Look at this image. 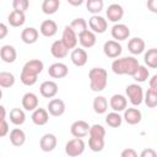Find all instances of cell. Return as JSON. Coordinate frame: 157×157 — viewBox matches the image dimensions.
<instances>
[{
	"instance_id": "cell-14",
	"label": "cell",
	"mask_w": 157,
	"mask_h": 157,
	"mask_svg": "<svg viewBox=\"0 0 157 157\" xmlns=\"http://www.w3.org/2000/svg\"><path fill=\"white\" fill-rule=\"evenodd\" d=\"M105 15H107V17L110 22H118L124 16V9L119 4H112V5L108 6V9L105 11Z\"/></svg>"
},
{
	"instance_id": "cell-20",
	"label": "cell",
	"mask_w": 157,
	"mask_h": 157,
	"mask_svg": "<svg viewBox=\"0 0 157 157\" xmlns=\"http://www.w3.org/2000/svg\"><path fill=\"white\" fill-rule=\"evenodd\" d=\"M126 104H128V101L123 94H113L110 97L109 105L113 109V112L119 113V112L125 110L126 109Z\"/></svg>"
},
{
	"instance_id": "cell-29",
	"label": "cell",
	"mask_w": 157,
	"mask_h": 157,
	"mask_svg": "<svg viewBox=\"0 0 157 157\" xmlns=\"http://www.w3.org/2000/svg\"><path fill=\"white\" fill-rule=\"evenodd\" d=\"M26 120V114L21 108H12L10 110V121L13 125H22Z\"/></svg>"
},
{
	"instance_id": "cell-24",
	"label": "cell",
	"mask_w": 157,
	"mask_h": 157,
	"mask_svg": "<svg viewBox=\"0 0 157 157\" xmlns=\"http://www.w3.org/2000/svg\"><path fill=\"white\" fill-rule=\"evenodd\" d=\"M0 56H1V60L5 61V63H13L17 58V53H16V49L12 47V45H9V44H5L1 47L0 49Z\"/></svg>"
},
{
	"instance_id": "cell-35",
	"label": "cell",
	"mask_w": 157,
	"mask_h": 157,
	"mask_svg": "<svg viewBox=\"0 0 157 157\" xmlns=\"http://www.w3.org/2000/svg\"><path fill=\"white\" fill-rule=\"evenodd\" d=\"M88 147L93 152H101L104 148V137L90 136V139H88Z\"/></svg>"
},
{
	"instance_id": "cell-32",
	"label": "cell",
	"mask_w": 157,
	"mask_h": 157,
	"mask_svg": "<svg viewBox=\"0 0 157 157\" xmlns=\"http://www.w3.org/2000/svg\"><path fill=\"white\" fill-rule=\"evenodd\" d=\"M145 64L148 67L157 69V48H151L145 53Z\"/></svg>"
},
{
	"instance_id": "cell-16",
	"label": "cell",
	"mask_w": 157,
	"mask_h": 157,
	"mask_svg": "<svg viewBox=\"0 0 157 157\" xmlns=\"http://www.w3.org/2000/svg\"><path fill=\"white\" fill-rule=\"evenodd\" d=\"M43 69H44L43 61H40L39 59H32V60L27 61V63L23 65L22 71L28 72V74H31V75L38 76V74H40V72L43 71Z\"/></svg>"
},
{
	"instance_id": "cell-17",
	"label": "cell",
	"mask_w": 157,
	"mask_h": 157,
	"mask_svg": "<svg viewBox=\"0 0 157 157\" xmlns=\"http://www.w3.org/2000/svg\"><path fill=\"white\" fill-rule=\"evenodd\" d=\"M22 107L25 110L34 112L38 108V97L33 92H27L22 97Z\"/></svg>"
},
{
	"instance_id": "cell-18",
	"label": "cell",
	"mask_w": 157,
	"mask_h": 157,
	"mask_svg": "<svg viewBox=\"0 0 157 157\" xmlns=\"http://www.w3.org/2000/svg\"><path fill=\"white\" fill-rule=\"evenodd\" d=\"M123 118L129 125H136L141 121L142 114L137 108H128V109L124 110V117Z\"/></svg>"
},
{
	"instance_id": "cell-33",
	"label": "cell",
	"mask_w": 157,
	"mask_h": 157,
	"mask_svg": "<svg viewBox=\"0 0 157 157\" xmlns=\"http://www.w3.org/2000/svg\"><path fill=\"white\" fill-rule=\"evenodd\" d=\"M105 123L110 128H119L123 123V117L117 112H110L105 117Z\"/></svg>"
},
{
	"instance_id": "cell-9",
	"label": "cell",
	"mask_w": 157,
	"mask_h": 157,
	"mask_svg": "<svg viewBox=\"0 0 157 157\" xmlns=\"http://www.w3.org/2000/svg\"><path fill=\"white\" fill-rule=\"evenodd\" d=\"M110 34L112 37L114 38V40H125L129 38L130 36V29L124 23H115L113 27H112V31H110Z\"/></svg>"
},
{
	"instance_id": "cell-11",
	"label": "cell",
	"mask_w": 157,
	"mask_h": 157,
	"mask_svg": "<svg viewBox=\"0 0 157 157\" xmlns=\"http://www.w3.org/2000/svg\"><path fill=\"white\" fill-rule=\"evenodd\" d=\"M70 59H71V61H72V64L75 66L80 67V66L86 65V63L88 60V55H87V52L83 48H75L71 52Z\"/></svg>"
},
{
	"instance_id": "cell-23",
	"label": "cell",
	"mask_w": 157,
	"mask_h": 157,
	"mask_svg": "<svg viewBox=\"0 0 157 157\" xmlns=\"http://www.w3.org/2000/svg\"><path fill=\"white\" fill-rule=\"evenodd\" d=\"M128 49L131 54L139 55L145 50V40L140 37H134L128 42Z\"/></svg>"
},
{
	"instance_id": "cell-10",
	"label": "cell",
	"mask_w": 157,
	"mask_h": 157,
	"mask_svg": "<svg viewBox=\"0 0 157 157\" xmlns=\"http://www.w3.org/2000/svg\"><path fill=\"white\" fill-rule=\"evenodd\" d=\"M47 110L53 117H60L65 113V103L60 98H53L47 105Z\"/></svg>"
},
{
	"instance_id": "cell-5",
	"label": "cell",
	"mask_w": 157,
	"mask_h": 157,
	"mask_svg": "<svg viewBox=\"0 0 157 157\" xmlns=\"http://www.w3.org/2000/svg\"><path fill=\"white\" fill-rule=\"evenodd\" d=\"M61 42L65 44V47L67 49H75L78 42V36L74 32V29L69 26H65L64 31H63V36H61Z\"/></svg>"
},
{
	"instance_id": "cell-47",
	"label": "cell",
	"mask_w": 157,
	"mask_h": 157,
	"mask_svg": "<svg viewBox=\"0 0 157 157\" xmlns=\"http://www.w3.org/2000/svg\"><path fill=\"white\" fill-rule=\"evenodd\" d=\"M7 27H6V25L5 23H0V39H2V38H5L6 37V34H7Z\"/></svg>"
},
{
	"instance_id": "cell-36",
	"label": "cell",
	"mask_w": 157,
	"mask_h": 157,
	"mask_svg": "<svg viewBox=\"0 0 157 157\" xmlns=\"http://www.w3.org/2000/svg\"><path fill=\"white\" fill-rule=\"evenodd\" d=\"M70 27H71V28L74 29V32L78 36V34H81L82 32H85V31L87 29V22H86L85 18L78 17V18H75V20L71 21Z\"/></svg>"
},
{
	"instance_id": "cell-40",
	"label": "cell",
	"mask_w": 157,
	"mask_h": 157,
	"mask_svg": "<svg viewBox=\"0 0 157 157\" xmlns=\"http://www.w3.org/2000/svg\"><path fill=\"white\" fill-rule=\"evenodd\" d=\"M37 77H38V76H36V75H31V74H28V72L22 71V72H21V76H20V80H21V82H22L25 86H33V85L37 82Z\"/></svg>"
},
{
	"instance_id": "cell-30",
	"label": "cell",
	"mask_w": 157,
	"mask_h": 157,
	"mask_svg": "<svg viewBox=\"0 0 157 157\" xmlns=\"http://www.w3.org/2000/svg\"><path fill=\"white\" fill-rule=\"evenodd\" d=\"M108 109V101L103 96H97L93 99V110L97 114H104Z\"/></svg>"
},
{
	"instance_id": "cell-39",
	"label": "cell",
	"mask_w": 157,
	"mask_h": 157,
	"mask_svg": "<svg viewBox=\"0 0 157 157\" xmlns=\"http://www.w3.org/2000/svg\"><path fill=\"white\" fill-rule=\"evenodd\" d=\"M103 1L102 0H87L86 2V7L88 10V12L96 15L98 12H101L103 10Z\"/></svg>"
},
{
	"instance_id": "cell-25",
	"label": "cell",
	"mask_w": 157,
	"mask_h": 157,
	"mask_svg": "<svg viewBox=\"0 0 157 157\" xmlns=\"http://www.w3.org/2000/svg\"><path fill=\"white\" fill-rule=\"evenodd\" d=\"M38 36H39L38 29H36L34 27H27V28L22 29V32H21V39L26 44L36 43L38 39Z\"/></svg>"
},
{
	"instance_id": "cell-13",
	"label": "cell",
	"mask_w": 157,
	"mask_h": 157,
	"mask_svg": "<svg viewBox=\"0 0 157 157\" xmlns=\"http://www.w3.org/2000/svg\"><path fill=\"white\" fill-rule=\"evenodd\" d=\"M56 136L54 134H44L39 140V147L44 152H50L56 147Z\"/></svg>"
},
{
	"instance_id": "cell-8",
	"label": "cell",
	"mask_w": 157,
	"mask_h": 157,
	"mask_svg": "<svg viewBox=\"0 0 157 157\" xmlns=\"http://www.w3.org/2000/svg\"><path fill=\"white\" fill-rule=\"evenodd\" d=\"M88 26L93 33H104L107 31L108 23H107V20L104 17L98 16V15H93L88 20Z\"/></svg>"
},
{
	"instance_id": "cell-6",
	"label": "cell",
	"mask_w": 157,
	"mask_h": 157,
	"mask_svg": "<svg viewBox=\"0 0 157 157\" xmlns=\"http://www.w3.org/2000/svg\"><path fill=\"white\" fill-rule=\"evenodd\" d=\"M121 45L119 42L114 40V39H110V40H107L103 45V52L105 54V56L110 58V59H118L119 55L121 54Z\"/></svg>"
},
{
	"instance_id": "cell-26",
	"label": "cell",
	"mask_w": 157,
	"mask_h": 157,
	"mask_svg": "<svg viewBox=\"0 0 157 157\" xmlns=\"http://www.w3.org/2000/svg\"><path fill=\"white\" fill-rule=\"evenodd\" d=\"M67 52H69V49L65 47V44L61 42V39L53 42V44H52V47H50V53H52V55H53L54 58H56V59H63V58H65V56L67 55Z\"/></svg>"
},
{
	"instance_id": "cell-4",
	"label": "cell",
	"mask_w": 157,
	"mask_h": 157,
	"mask_svg": "<svg viewBox=\"0 0 157 157\" xmlns=\"http://www.w3.org/2000/svg\"><path fill=\"white\" fill-rule=\"evenodd\" d=\"M85 151V141L80 137H74L65 145V153L69 157H77Z\"/></svg>"
},
{
	"instance_id": "cell-34",
	"label": "cell",
	"mask_w": 157,
	"mask_h": 157,
	"mask_svg": "<svg viewBox=\"0 0 157 157\" xmlns=\"http://www.w3.org/2000/svg\"><path fill=\"white\" fill-rule=\"evenodd\" d=\"M15 85V76L11 72L1 71L0 72V86L2 88H9Z\"/></svg>"
},
{
	"instance_id": "cell-43",
	"label": "cell",
	"mask_w": 157,
	"mask_h": 157,
	"mask_svg": "<svg viewBox=\"0 0 157 157\" xmlns=\"http://www.w3.org/2000/svg\"><path fill=\"white\" fill-rule=\"evenodd\" d=\"M7 132H9V124H7L6 119H2V120H0V136L4 137Z\"/></svg>"
},
{
	"instance_id": "cell-27",
	"label": "cell",
	"mask_w": 157,
	"mask_h": 157,
	"mask_svg": "<svg viewBox=\"0 0 157 157\" xmlns=\"http://www.w3.org/2000/svg\"><path fill=\"white\" fill-rule=\"evenodd\" d=\"M25 141H26V134H25V131L22 129L15 128V129H12L10 131V142L13 146L20 147V146H22L25 144Z\"/></svg>"
},
{
	"instance_id": "cell-49",
	"label": "cell",
	"mask_w": 157,
	"mask_h": 157,
	"mask_svg": "<svg viewBox=\"0 0 157 157\" xmlns=\"http://www.w3.org/2000/svg\"><path fill=\"white\" fill-rule=\"evenodd\" d=\"M67 2H69L70 5H74V6H78V5H81L83 1H82V0H77V1H74V0H67Z\"/></svg>"
},
{
	"instance_id": "cell-42",
	"label": "cell",
	"mask_w": 157,
	"mask_h": 157,
	"mask_svg": "<svg viewBox=\"0 0 157 157\" xmlns=\"http://www.w3.org/2000/svg\"><path fill=\"white\" fill-rule=\"evenodd\" d=\"M90 136L94 137H104L105 136V129L101 124H93L90 129Z\"/></svg>"
},
{
	"instance_id": "cell-21",
	"label": "cell",
	"mask_w": 157,
	"mask_h": 157,
	"mask_svg": "<svg viewBox=\"0 0 157 157\" xmlns=\"http://www.w3.org/2000/svg\"><path fill=\"white\" fill-rule=\"evenodd\" d=\"M33 124L38 125V126H43L48 123L49 120V113L47 109L44 108H37L33 113H32V117H31Z\"/></svg>"
},
{
	"instance_id": "cell-44",
	"label": "cell",
	"mask_w": 157,
	"mask_h": 157,
	"mask_svg": "<svg viewBox=\"0 0 157 157\" xmlns=\"http://www.w3.org/2000/svg\"><path fill=\"white\" fill-rule=\"evenodd\" d=\"M139 157H157V152L153 148H145L141 151Z\"/></svg>"
},
{
	"instance_id": "cell-46",
	"label": "cell",
	"mask_w": 157,
	"mask_h": 157,
	"mask_svg": "<svg viewBox=\"0 0 157 157\" xmlns=\"http://www.w3.org/2000/svg\"><path fill=\"white\" fill-rule=\"evenodd\" d=\"M147 9L151 12L157 13V0H148L147 1Z\"/></svg>"
},
{
	"instance_id": "cell-12",
	"label": "cell",
	"mask_w": 157,
	"mask_h": 157,
	"mask_svg": "<svg viewBox=\"0 0 157 157\" xmlns=\"http://www.w3.org/2000/svg\"><path fill=\"white\" fill-rule=\"evenodd\" d=\"M69 69L64 63H54L48 69V75L53 78H63L67 75Z\"/></svg>"
},
{
	"instance_id": "cell-50",
	"label": "cell",
	"mask_w": 157,
	"mask_h": 157,
	"mask_svg": "<svg viewBox=\"0 0 157 157\" xmlns=\"http://www.w3.org/2000/svg\"><path fill=\"white\" fill-rule=\"evenodd\" d=\"M0 110H1V118H0V120L6 119V118H5V117H6V110H5V107H4V105H1V107H0Z\"/></svg>"
},
{
	"instance_id": "cell-15",
	"label": "cell",
	"mask_w": 157,
	"mask_h": 157,
	"mask_svg": "<svg viewBox=\"0 0 157 157\" xmlns=\"http://www.w3.org/2000/svg\"><path fill=\"white\" fill-rule=\"evenodd\" d=\"M39 92L45 98H53L58 93V85L54 81H44L39 86Z\"/></svg>"
},
{
	"instance_id": "cell-28",
	"label": "cell",
	"mask_w": 157,
	"mask_h": 157,
	"mask_svg": "<svg viewBox=\"0 0 157 157\" xmlns=\"http://www.w3.org/2000/svg\"><path fill=\"white\" fill-rule=\"evenodd\" d=\"M7 21L12 27H20L26 22V15L23 12H18L12 10L7 16Z\"/></svg>"
},
{
	"instance_id": "cell-2",
	"label": "cell",
	"mask_w": 157,
	"mask_h": 157,
	"mask_svg": "<svg viewBox=\"0 0 157 157\" xmlns=\"http://www.w3.org/2000/svg\"><path fill=\"white\" fill-rule=\"evenodd\" d=\"M90 78V87L94 92H101L107 87L108 82V74L105 69L102 67H93L88 72Z\"/></svg>"
},
{
	"instance_id": "cell-41",
	"label": "cell",
	"mask_w": 157,
	"mask_h": 157,
	"mask_svg": "<svg viewBox=\"0 0 157 157\" xmlns=\"http://www.w3.org/2000/svg\"><path fill=\"white\" fill-rule=\"evenodd\" d=\"M12 7H13L15 11L25 13L29 7V1L28 0H13L12 1Z\"/></svg>"
},
{
	"instance_id": "cell-1",
	"label": "cell",
	"mask_w": 157,
	"mask_h": 157,
	"mask_svg": "<svg viewBox=\"0 0 157 157\" xmlns=\"http://www.w3.org/2000/svg\"><path fill=\"white\" fill-rule=\"evenodd\" d=\"M139 61L134 56H124L113 60L112 70L117 75H130L132 76L136 69L139 67Z\"/></svg>"
},
{
	"instance_id": "cell-48",
	"label": "cell",
	"mask_w": 157,
	"mask_h": 157,
	"mask_svg": "<svg viewBox=\"0 0 157 157\" xmlns=\"http://www.w3.org/2000/svg\"><path fill=\"white\" fill-rule=\"evenodd\" d=\"M150 88L157 91V75H153V76L150 78Z\"/></svg>"
},
{
	"instance_id": "cell-31",
	"label": "cell",
	"mask_w": 157,
	"mask_h": 157,
	"mask_svg": "<svg viewBox=\"0 0 157 157\" xmlns=\"http://www.w3.org/2000/svg\"><path fill=\"white\" fill-rule=\"evenodd\" d=\"M59 6H60L59 0H44L42 4V11L45 15H53L58 11Z\"/></svg>"
},
{
	"instance_id": "cell-22",
	"label": "cell",
	"mask_w": 157,
	"mask_h": 157,
	"mask_svg": "<svg viewBox=\"0 0 157 157\" xmlns=\"http://www.w3.org/2000/svg\"><path fill=\"white\" fill-rule=\"evenodd\" d=\"M39 32L44 37H53L58 32V25L53 20H45L42 22V25L39 27Z\"/></svg>"
},
{
	"instance_id": "cell-19",
	"label": "cell",
	"mask_w": 157,
	"mask_h": 157,
	"mask_svg": "<svg viewBox=\"0 0 157 157\" xmlns=\"http://www.w3.org/2000/svg\"><path fill=\"white\" fill-rule=\"evenodd\" d=\"M96 33H93L91 29H86L81 34H78V42L82 48H92L96 44Z\"/></svg>"
},
{
	"instance_id": "cell-3",
	"label": "cell",
	"mask_w": 157,
	"mask_h": 157,
	"mask_svg": "<svg viewBox=\"0 0 157 157\" xmlns=\"http://www.w3.org/2000/svg\"><path fill=\"white\" fill-rule=\"evenodd\" d=\"M125 93L132 105H140L144 102V91L142 87L137 83H131L125 88Z\"/></svg>"
},
{
	"instance_id": "cell-45",
	"label": "cell",
	"mask_w": 157,
	"mask_h": 157,
	"mask_svg": "<svg viewBox=\"0 0 157 157\" xmlns=\"http://www.w3.org/2000/svg\"><path fill=\"white\" fill-rule=\"evenodd\" d=\"M120 157H137V153H136V151L134 148L129 147V148H125V150L121 151Z\"/></svg>"
},
{
	"instance_id": "cell-37",
	"label": "cell",
	"mask_w": 157,
	"mask_h": 157,
	"mask_svg": "<svg viewBox=\"0 0 157 157\" xmlns=\"http://www.w3.org/2000/svg\"><path fill=\"white\" fill-rule=\"evenodd\" d=\"M150 76V71L146 66L144 65H139V67L136 69V71L134 72L132 75V78L136 81V82H145Z\"/></svg>"
},
{
	"instance_id": "cell-38",
	"label": "cell",
	"mask_w": 157,
	"mask_h": 157,
	"mask_svg": "<svg viewBox=\"0 0 157 157\" xmlns=\"http://www.w3.org/2000/svg\"><path fill=\"white\" fill-rule=\"evenodd\" d=\"M144 102L148 108H155L157 107V91L148 88L145 97H144Z\"/></svg>"
},
{
	"instance_id": "cell-7",
	"label": "cell",
	"mask_w": 157,
	"mask_h": 157,
	"mask_svg": "<svg viewBox=\"0 0 157 157\" xmlns=\"http://www.w3.org/2000/svg\"><path fill=\"white\" fill-rule=\"evenodd\" d=\"M90 129H91V126L88 125L87 121H85V120H76V121L72 123V125L70 128V132H71V135L74 137L82 139V137H85L86 135L90 134Z\"/></svg>"
}]
</instances>
